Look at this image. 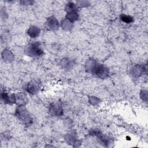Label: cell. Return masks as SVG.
Returning a JSON list of instances; mask_svg holds the SVG:
<instances>
[{"mask_svg": "<svg viewBox=\"0 0 148 148\" xmlns=\"http://www.w3.org/2000/svg\"><path fill=\"white\" fill-rule=\"evenodd\" d=\"M86 67L88 72L101 79L106 78L109 73L108 68L105 65L98 63L92 59L87 61Z\"/></svg>", "mask_w": 148, "mask_h": 148, "instance_id": "6da1fadb", "label": "cell"}, {"mask_svg": "<svg viewBox=\"0 0 148 148\" xmlns=\"http://www.w3.org/2000/svg\"><path fill=\"white\" fill-rule=\"evenodd\" d=\"M15 115L23 123L26 125H29L32 123V118L24 105H18L17 106L16 109Z\"/></svg>", "mask_w": 148, "mask_h": 148, "instance_id": "7a4b0ae2", "label": "cell"}, {"mask_svg": "<svg viewBox=\"0 0 148 148\" xmlns=\"http://www.w3.org/2000/svg\"><path fill=\"white\" fill-rule=\"evenodd\" d=\"M25 53L27 56L32 57H39L42 56L43 50L39 43L35 42L27 46L25 49Z\"/></svg>", "mask_w": 148, "mask_h": 148, "instance_id": "3957f363", "label": "cell"}, {"mask_svg": "<svg viewBox=\"0 0 148 148\" xmlns=\"http://www.w3.org/2000/svg\"><path fill=\"white\" fill-rule=\"evenodd\" d=\"M49 112L51 114L55 116H60L63 114V109L62 104L59 102H56L50 104Z\"/></svg>", "mask_w": 148, "mask_h": 148, "instance_id": "277c9868", "label": "cell"}, {"mask_svg": "<svg viewBox=\"0 0 148 148\" xmlns=\"http://www.w3.org/2000/svg\"><path fill=\"white\" fill-rule=\"evenodd\" d=\"M131 75L135 77H139L142 73H147V65L145 64L142 66L135 65L131 70Z\"/></svg>", "mask_w": 148, "mask_h": 148, "instance_id": "5b68a950", "label": "cell"}, {"mask_svg": "<svg viewBox=\"0 0 148 148\" xmlns=\"http://www.w3.org/2000/svg\"><path fill=\"white\" fill-rule=\"evenodd\" d=\"M46 27L50 30L57 29L59 27V23L56 17L51 16L47 18L46 23Z\"/></svg>", "mask_w": 148, "mask_h": 148, "instance_id": "8992f818", "label": "cell"}, {"mask_svg": "<svg viewBox=\"0 0 148 148\" xmlns=\"http://www.w3.org/2000/svg\"><path fill=\"white\" fill-rule=\"evenodd\" d=\"M1 99L6 103L12 104L16 102V97L14 94H9L5 91L1 93Z\"/></svg>", "mask_w": 148, "mask_h": 148, "instance_id": "52a82bcc", "label": "cell"}, {"mask_svg": "<svg viewBox=\"0 0 148 148\" xmlns=\"http://www.w3.org/2000/svg\"><path fill=\"white\" fill-rule=\"evenodd\" d=\"M40 34V29L36 26L32 25L27 30V34L32 38H36Z\"/></svg>", "mask_w": 148, "mask_h": 148, "instance_id": "ba28073f", "label": "cell"}, {"mask_svg": "<svg viewBox=\"0 0 148 148\" xmlns=\"http://www.w3.org/2000/svg\"><path fill=\"white\" fill-rule=\"evenodd\" d=\"M38 89H39V87L38 85L36 83L32 82L31 83H29L27 85V91L31 94H35L36 93H37V92L38 91Z\"/></svg>", "mask_w": 148, "mask_h": 148, "instance_id": "9c48e42d", "label": "cell"}, {"mask_svg": "<svg viewBox=\"0 0 148 148\" xmlns=\"http://www.w3.org/2000/svg\"><path fill=\"white\" fill-rule=\"evenodd\" d=\"M61 65L64 69H69L73 65V63L71 59L64 58L61 61Z\"/></svg>", "mask_w": 148, "mask_h": 148, "instance_id": "30bf717a", "label": "cell"}, {"mask_svg": "<svg viewBox=\"0 0 148 148\" xmlns=\"http://www.w3.org/2000/svg\"><path fill=\"white\" fill-rule=\"evenodd\" d=\"M78 18H79V14L76 12V11L68 12L66 15V19H67L71 23L77 20Z\"/></svg>", "mask_w": 148, "mask_h": 148, "instance_id": "8fae6325", "label": "cell"}, {"mask_svg": "<svg viewBox=\"0 0 148 148\" xmlns=\"http://www.w3.org/2000/svg\"><path fill=\"white\" fill-rule=\"evenodd\" d=\"M65 9L67 12V13L76 11V10H77V5L75 4V3H73V2H69L66 4V6L65 7Z\"/></svg>", "mask_w": 148, "mask_h": 148, "instance_id": "7c38bea8", "label": "cell"}, {"mask_svg": "<svg viewBox=\"0 0 148 148\" xmlns=\"http://www.w3.org/2000/svg\"><path fill=\"white\" fill-rule=\"evenodd\" d=\"M120 18L122 21L127 24H130L134 22V18L129 15L122 14L120 16Z\"/></svg>", "mask_w": 148, "mask_h": 148, "instance_id": "4fadbf2b", "label": "cell"}, {"mask_svg": "<svg viewBox=\"0 0 148 148\" xmlns=\"http://www.w3.org/2000/svg\"><path fill=\"white\" fill-rule=\"evenodd\" d=\"M16 102H17L18 105H24L26 103V96L23 93L18 94L16 97Z\"/></svg>", "mask_w": 148, "mask_h": 148, "instance_id": "5bb4252c", "label": "cell"}, {"mask_svg": "<svg viewBox=\"0 0 148 148\" xmlns=\"http://www.w3.org/2000/svg\"><path fill=\"white\" fill-rule=\"evenodd\" d=\"M62 27L65 30H69L72 27V23L65 19L62 23Z\"/></svg>", "mask_w": 148, "mask_h": 148, "instance_id": "9a60e30c", "label": "cell"}, {"mask_svg": "<svg viewBox=\"0 0 148 148\" xmlns=\"http://www.w3.org/2000/svg\"><path fill=\"white\" fill-rule=\"evenodd\" d=\"M140 96L143 101L146 102L147 101V91L146 90H143L141 91Z\"/></svg>", "mask_w": 148, "mask_h": 148, "instance_id": "2e32d148", "label": "cell"}, {"mask_svg": "<svg viewBox=\"0 0 148 148\" xmlns=\"http://www.w3.org/2000/svg\"><path fill=\"white\" fill-rule=\"evenodd\" d=\"M89 102L92 105H97L98 102H99V100L98 98L94 96H91L89 97Z\"/></svg>", "mask_w": 148, "mask_h": 148, "instance_id": "e0dca14e", "label": "cell"}, {"mask_svg": "<svg viewBox=\"0 0 148 148\" xmlns=\"http://www.w3.org/2000/svg\"><path fill=\"white\" fill-rule=\"evenodd\" d=\"M90 134L91 135H92V136H98L99 135H101L102 134V132L98 130V129H92L90 131Z\"/></svg>", "mask_w": 148, "mask_h": 148, "instance_id": "ac0fdd59", "label": "cell"}, {"mask_svg": "<svg viewBox=\"0 0 148 148\" xmlns=\"http://www.w3.org/2000/svg\"><path fill=\"white\" fill-rule=\"evenodd\" d=\"M77 4L76 5H78L79 6H80L82 7H84V6H87L88 5H89V2H87V1H78L77 2Z\"/></svg>", "mask_w": 148, "mask_h": 148, "instance_id": "d6986e66", "label": "cell"}, {"mask_svg": "<svg viewBox=\"0 0 148 148\" xmlns=\"http://www.w3.org/2000/svg\"><path fill=\"white\" fill-rule=\"evenodd\" d=\"M22 3L23 5H31L32 3H33V1H23L21 2Z\"/></svg>", "mask_w": 148, "mask_h": 148, "instance_id": "ffe728a7", "label": "cell"}]
</instances>
